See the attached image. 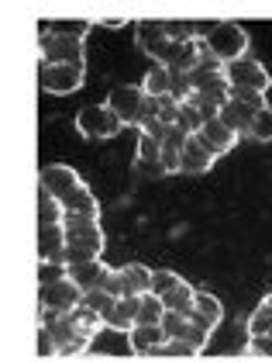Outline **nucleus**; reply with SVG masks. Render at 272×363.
<instances>
[{
  "label": "nucleus",
  "instance_id": "obj_1",
  "mask_svg": "<svg viewBox=\"0 0 272 363\" xmlns=\"http://www.w3.org/2000/svg\"><path fill=\"white\" fill-rule=\"evenodd\" d=\"M203 45V56L220 62V66H231L238 59L248 56V31L235 21H220V25H211L207 35L200 38Z\"/></svg>",
  "mask_w": 272,
  "mask_h": 363
},
{
  "label": "nucleus",
  "instance_id": "obj_2",
  "mask_svg": "<svg viewBox=\"0 0 272 363\" xmlns=\"http://www.w3.org/2000/svg\"><path fill=\"white\" fill-rule=\"evenodd\" d=\"M66 263H86V259H100V252L107 246V235L100 222H86V218H66Z\"/></svg>",
  "mask_w": 272,
  "mask_h": 363
},
{
  "label": "nucleus",
  "instance_id": "obj_3",
  "mask_svg": "<svg viewBox=\"0 0 272 363\" xmlns=\"http://www.w3.org/2000/svg\"><path fill=\"white\" fill-rule=\"evenodd\" d=\"M76 132L90 142H104V139L121 135L124 125H121V118L110 111L107 104H86V108L76 111Z\"/></svg>",
  "mask_w": 272,
  "mask_h": 363
},
{
  "label": "nucleus",
  "instance_id": "obj_4",
  "mask_svg": "<svg viewBox=\"0 0 272 363\" xmlns=\"http://www.w3.org/2000/svg\"><path fill=\"white\" fill-rule=\"evenodd\" d=\"M135 42H138V49L152 59V66H169L172 56L179 52V45L169 42L162 21H138L135 25Z\"/></svg>",
  "mask_w": 272,
  "mask_h": 363
},
{
  "label": "nucleus",
  "instance_id": "obj_5",
  "mask_svg": "<svg viewBox=\"0 0 272 363\" xmlns=\"http://www.w3.org/2000/svg\"><path fill=\"white\" fill-rule=\"evenodd\" d=\"M104 104L121 118L124 128H128V125H141V118H145V90H141V86H131V84H117V86H110Z\"/></svg>",
  "mask_w": 272,
  "mask_h": 363
},
{
  "label": "nucleus",
  "instance_id": "obj_6",
  "mask_svg": "<svg viewBox=\"0 0 272 363\" xmlns=\"http://www.w3.org/2000/svg\"><path fill=\"white\" fill-rule=\"evenodd\" d=\"M224 77H227L231 90H255V94H266L272 86L269 69L252 56L238 59V62H231V66H224Z\"/></svg>",
  "mask_w": 272,
  "mask_h": 363
},
{
  "label": "nucleus",
  "instance_id": "obj_7",
  "mask_svg": "<svg viewBox=\"0 0 272 363\" xmlns=\"http://www.w3.org/2000/svg\"><path fill=\"white\" fill-rule=\"evenodd\" d=\"M38 56L42 66H83L86 69V52H83V42L76 38H42L38 42Z\"/></svg>",
  "mask_w": 272,
  "mask_h": 363
},
{
  "label": "nucleus",
  "instance_id": "obj_8",
  "mask_svg": "<svg viewBox=\"0 0 272 363\" xmlns=\"http://www.w3.org/2000/svg\"><path fill=\"white\" fill-rule=\"evenodd\" d=\"M38 187H42V191H49L55 201H66V197L76 194V191L86 187V184H83V177L73 167H66V163H52V167H42Z\"/></svg>",
  "mask_w": 272,
  "mask_h": 363
},
{
  "label": "nucleus",
  "instance_id": "obj_9",
  "mask_svg": "<svg viewBox=\"0 0 272 363\" xmlns=\"http://www.w3.org/2000/svg\"><path fill=\"white\" fill-rule=\"evenodd\" d=\"M83 84H86L83 66H42V90L45 94L66 97V94H76Z\"/></svg>",
  "mask_w": 272,
  "mask_h": 363
},
{
  "label": "nucleus",
  "instance_id": "obj_10",
  "mask_svg": "<svg viewBox=\"0 0 272 363\" xmlns=\"http://www.w3.org/2000/svg\"><path fill=\"white\" fill-rule=\"evenodd\" d=\"M196 139H200V145H203L214 160H220L224 152H231V149L238 145L242 135H238V132H231L220 118H214V121H203V128L196 132Z\"/></svg>",
  "mask_w": 272,
  "mask_h": 363
},
{
  "label": "nucleus",
  "instance_id": "obj_11",
  "mask_svg": "<svg viewBox=\"0 0 272 363\" xmlns=\"http://www.w3.org/2000/svg\"><path fill=\"white\" fill-rule=\"evenodd\" d=\"M110 270L114 267H107L104 259H86V263H69V280L80 287L83 294L86 291H97V287H104L110 277Z\"/></svg>",
  "mask_w": 272,
  "mask_h": 363
},
{
  "label": "nucleus",
  "instance_id": "obj_12",
  "mask_svg": "<svg viewBox=\"0 0 272 363\" xmlns=\"http://www.w3.org/2000/svg\"><path fill=\"white\" fill-rule=\"evenodd\" d=\"M38 263H66V228L38 225Z\"/></svg>",
  "mask_w": 272,
  "mask_h": 363
},
{
  "label": "nucleus",
  "instance_id": "obj_13",
  "mask_svg": "<svg viewBox=\"0 0 272 363\" xmlns=\"http://www.w3.org/2000/svg\"><path fill=\"white\" fill-rule=\"evenodd\" d=\"M117 277H121V294L124 298H145V294H152V270L141 267V263L117 267Z\"/></svg>",
  "mask_w": 272,
  "mask_h": 363
},
{
  "label": "nucleus",
  "instance_id": "obj_14",
  "mask_svg": "<svg viewBox=\"0 0 272 363\" xmlns=\"http://www.w3.org/2000/svg\"><path fill=\"white\" fill-rule=\"evenodd\" d=\"M128 342H131V350L141 353V357H159V350L169 342V335H165L162 325H135V329L128 333Z\"/></svg>",
  "mask_w": 272,
  "mask_h": 363
},
{
  "label": "nucleus",
  "instance_id": "obj_15",
  "mask_svg": "<svg viewBox=\"0 0 272 363\" xmlns=\"http://www.w3.org/2000/svg\"><path fill=\"white\" fill-rule=\"evenodd\" d=\"M66 218H86V222H100V201L93 197L90 187H80L76 194H69L62 201Z\"/></svg>",
  "mask_w": 272,
  "mask_h": 363
},
{
  "label": "nucleus",
  "instance_id": "obj_16",
  "mask_svg": "<svg viewBox=\"0 0 272 363\" xmlns=\"http://www.w3.org/2000/svg\"><path fill=\"white\" fill-rule=\"evenodd\" d=\"M176 84H179V77H176L169 66H152V69L141 77L145 97H172V94H176Z\"/></svg>",
  "mask_w": 272,
  "mask_h": 363
},
{
  "label": "nucleus",
  "instance_id": "obj_17",
  "mask_svg": "<svg viewBox=\"0 0 272 363\" xmlns=\"http://www.w3.org/2000/svg\"><path fill=\"white\" fill-rule=\"evenodd\" d=\"M49 329H52V335H55L59 357H69V353H83V350L90 346V339L76 333L69 318H59V322H55V325H49Z\"/></svg>",
  "mask_w": 272,
  "mask_h": 363
},
{
  "label": "nucleus",
  "instance_id": "obj_18",
  "mask_svg": "<svg viewBox=\"0 0 272 363\" xmlns=\"http://www.w3.org/2000/svg\"><path fill=\"white\" fill-rule=\"evenodd\" d=\"M255 108H248V104H242V101H227L224 108H220V121L231 128V132H238V135H248L252 132V121H255Z\"/></svg>",
  "mask_w": 272,
  "mask_h": 363
},
{
  "label": "nucleus",
  "instance_id": "obj_19",
  "mask_svg": "<svg viewBox=\"0 0 272 363\" xmlns=\"http://www.w3.org/2000/svg\"><path fill=\"white\" fill-rule=\"evenodd\" d=\"M214 163H218V160H214V156H211V152L200 145V139H196V135L183 145V173H187V177H200V173L214 169Z\"/></svg>",
  "mask_w": 272,
  "mask_h": 363
},
{
  "label": "nucleus",
  "instance_id": "obj_20",
  "mask_svg": "<svg viewBox=\"0 0 272 363\" xmlns=\"http://www.w3.org/2000/svg\"><path fill=\"white\" fill-rule=\"evenodd\" d=\"M138 305H141V298H121L117 305H114V311L107 315V329H114V333H131L138 325Z\"/></svg>",
  "mask_w": 272,
  "mask_h": 363
},
{
  "label": "nucleus",
  "instance_id": "obj_21",
  "mask_svg": "<svg viewBox=\"0 0 272 363\" xmlns=\"http://www.w3.org/2000/svg\"><path fill=\"white\" fill-rule=\"evenodd\" d=\"M165 311H176V315H193V305H196V287L193 284H179V287H172L169 294L162 298Z\"/></svg>",
  "mask_w": 272,
  "mask_h": 363
},
{
  "label": "nucleus",
  "instance_id": "obj_22",
  "mask_svg": "<svg viewBox=\"0 0 272 363\" xmlns=\"http://www.w3.org/2000/svg\"><path fill=\"white\" fill-rule=\"evenodd\" d=\"M193 311H196L203 322H211L214 329L224 322V305H220V298L214 291H196V305H193Z\"/></svg>",
  "mask_w": 272,
  "mask_h": 363
},
{
  "label": "nucleus",
  "instance_id": "obj_23",
  "mask_svg": "<svg viewBox=\"0 0 272 363\" xmlns=\"http://www.w3.org/2000/svg\"><path fill=\"white\" fill-rule=\"evenodd\" d=\"M93 28V21H86V18H59V21H49V35L55 38H76L83 42L86 35Z\"/></svg>",
  "mask_w": 272,
  "mask_h": 363
},
{
  "label": "nucleus",
  "instance_id": "obj_24",
  "mask_svg": "<svg viewBox=\"0 0 272 363\" xmlns=\"http://www.w3.org/2000/svg\"><path fill=\"white\" fill-rule=\"evenodd\" d=\"M66 318H69V322H73V329H76L80 335H86V339H93V335H97L100 329H104V318H100L97 311L83 308V305L76 308V311H69Z\"/></svg>",
  "mask_w": 272,
  "mask_h": 363
},
{
  "label": "nucleus",
  "instance_id": "obj_25",
  "mask_svg": "<svg viewBox=\"0 0 272 363\" xmlns=\"http://www.w3.org/2000/svg\"><path fill=\"white\" fill-rule=\"evenodd\" d=\"M38 225H66V211L62 201H55L49 191L38 187Z\"/></svg>",
  "mask_w": 272,
  "mask_h": 363
},
{
  "label": "nucleus",
  "instance_id": "obj_26",
  "mask_svg": "<svg viewBox=\"0 0 272 363\" xmlns=\"http://www.w3.org/2000/svg\"><path fill=\"white\" fill-rule=\"evenodd\" d=\"M165 318V305L159 294H145L141 305H138V325H162Z\"/></svg>",
  "mask_w": 272,
  "mask_h": 363
},
{
  "label": "nucleus",
  "instance_id": "obj_27",
  "mask_svg": "<svg viewBox=\"0 0 272 363\" xmlns=\"http://www.w3.org/2000/svg\"><path fill=\"white\" fill-rule=\"evenodd\" d=\"M121 298H114L110 291H104V287H97V291H86L83 294V308H90V311H97L104 322H107V315L114 311V305H117Z\"/></svg>",
  "mask_w": 272,
  "mask_h": 363
},
{
  "label": "nucleus",
  "instance_id": "obj_28",
  "mask_svg": "<svg viewBox=\"0 0 272 363\" xmlns=\"http://www.w3.org/2000/svg\"><path fill=\"white\" fill-rule=\"evenodd\" d=\"M35 353H38V360L59 357V346H55V335L49 325H38V333H35Z\"/></svg>",
  "mask_w": 272,
  "mask_h": 363
},
{
  "label": "nucleus",
  "instance_id": "obj_29",
  "mask_svg": "<svg viewBox=\"0 0 272 363\" xmlns=\"http://www.w3.org/2000/svg\"><path fill=\"white\" fill-rule=\"evenodd\" d=\"M183 284V277L176 274V270H152V294H159V298H165L172 287H179Z\"/></svg>",
  "mask_w": 272,
  "mask_h": 363
},
{
  "label": "nucleus",
  "instance_id": "obj_30",
  "mask_svg": "<svg viewBox=\"0 0 272 363\" xmlns=\"http://www.w3.org/2000/svg\"><path fill=\"white\" fill-rule=\"evenodd\" d=\"M69 277V263H38V287H52Z\"/></svg>",
  "mask_w": 272,
  "mask_h": 363
},
{
  "label": "nucleus",
  "instance_id": "obj_31",
  "mask_svg": "<svg viewBox=\"0 0 272 363\" xmlns=\"http://www.w3.org/2000/svg\"><path fill=\"white\" fill-rule=\"evenodd\" d=\"M255 142H272V104H266L262 111L255 114L252 121V132H248Z\"/></svg>",
  "mask_w": 272,
  "mask_h": 363
},
{
  "label": "nucleus",
  "instance_id": "obj_32",
  "mask_svg": "<svg viewBox=\"0 0 272 363\" xmlns=\"http://www.w3.org/2000/svg\"><path fill=\"white\" fill-rule=\"evenodd\" d=\"M248 335H272V311L269 308H255L248 315Z\"/></svg>",
  "mask_w": 272,
  "mask_h": 363
},
{
  "label": "nucleus",
  "instance_id": "obj_33",
  "mask_svg": "<svg viewBox=\"0 0 272 363\" xmlns=\"http://www.w3.org/2000/svg\"><path fill=\"white\" fill-rule=\"evenodd\" d=\"M176 125H179L187 135H196V132L203 128V118H200V111H196L193 104H183V108H179V118H176Z\"/></svg>",
  "mask_w": 272,
  "mask_h": 363
},
{
  "label": "nucleus",
  "instance_id": "obj_34",
  "mask_svg": "<svg viewBox=\"0 0 272 363\" xmlns=\"http://www.w3.org/2000/svg\"><path fill=\"white\" fill-rule=\"evenodd\" d=\"M245 350L255 360H272V335H248Z\"/></svg>",
  "mask_w": 272,
  "mask_h": 363
},
{
  "label": "nucleus",
  "instance_id": "obj_35",
  "mask_svg": "<svg viewBox=\"0 0 272 363\" xmlns=\"http://www.w3.org/2000/svg\"><path fill=\"white\" fill-rule=\"evenodd\" d=\"M138 128H141L138 135H148V139H155L159 145L165 142V132H169V125H165V121H159V118H145Z\"/></svg>",
  "mask_w": 272,
  "mask_h": 363
},
{
  "label": "nucleus",
  "instance_id": "obj_36",
  "mask_svg": "<svg viewBox=\"0 0 272 363\" xmlns=\"http://www.w3.org/2000/svg\"><path fill=\"white\" fill-rule=\"evenodd\" d=\"M162 169L165 173H183V149L162 145Z\"/></svg>",
  "mask_w": 272,
  "mask_h": 363
},
{
  "label": "nucleus",
  "instance_id": "obj_37",
  "mask_svg": "<svg viewBox=\"0 0 272 363\" xmlns=\"http://www.w3.org/2000/svg\"><path fill=\"white\" fill-rule=\"evenodd\" d=\"M193 346L190 342H183V339H169L162 350H159V357H169V360H179V357H190Z\"/></svg>",
  "mask_w": 272,
  "mask_h": 363
},
{
  "label": "nucleus",
  "instance_id": "obj_38",
  "mask_svg": "<svg viewBox=\"0 0 272 363\" xmlns=\"http://www.w3.org/2000/svg\"><path fill=\"white\" fill-rule=\"evenodd\" d=\"M231 97L242 101V104H248V108H255V111L266 108V94H255V90H231Z\"/></svg>",
  "mask_w": 272,
  "mask_h": 363
},
{
  "label": "nucleus",
  "instance_id": "obj_39",
  "mask_svg": "<svg viewBox=\"0 0 272 363\" xmlns=\"http://www.w3.org/2000/svg\"><path fill=\"white\" fill-rule=\"evenodd\" d=\"M104 291H110L114 298H124V294H121V277H117V270H110L107 284H104Z\"/></svg>",
  "mask_w": 272,
  "mask_h": 363
},
{
  "label": "nucleus",
  "instance_id": "obj_40",
  "mask_svg": "<svg viewBox=\"0 0 272 363\" xmlns=\"http://www.w3.org/2000/svg\"><path fill=\"white\" fill-rule=\"evenodd\" d=\"M124 25H128V21H124V18H107V21H104V28H110V31L124 28Z\"/></svg>",
  "mask_w": 272,
  "mask_h": 363
},
{
  "label": "nucleus",
  "instance_id": "obj_41",
  "mask_svg": "<svg viewBox=\"0 0 272 363\" xmlns=\"http://www.w3.org/2000/svg\"><path fill=\"white\" fill-rule=\"evenodd\" d=\"M262 308H269V311H272V294H266V298H262Z\"/></svg>",
  "mask_w": 272,
  "mask_h": 363
}]
</instances>
